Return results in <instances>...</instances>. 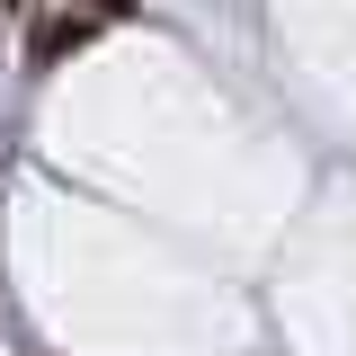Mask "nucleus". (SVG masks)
Masks as SVG:
<instances>
[{"label":"nucleus","mask_w":356,"mask_h":356,"mask_svg":"<svg viewBox=\"0 0 356 356\" xmlns=\"http://www.w3.org/2000/svg\"><path fill=\"white\" fill-rule=\"evenodd\" d=\"M107 36V18H89V9H72V0H63V9H44L36 18V36H27V72H54V63H72V54H89V44Z\"/></svg>","instance_id":"nucleus-1"},{"label":"nucleus","mask_w":356,"mask_h":356,"mask_svg":"<svg viewBox=\"0 0 356 356\" xmlns=\"http://www.w3.org/2000/svg\"><path fill=\"white\" fill-rule=\"evenodd\" d=\"M89 18H107V27H116V18H143V0H89Z\"/></svg>","instance_id":"nucleus-2"},{"label":"nucleus","mask_w":356,"mask_h":356,"mask_svg":"<svg viewBox=\"0 0 356 356\" xmlns=\"http://www.w3.org/2000/svg\"><path fill=\"white\" fill-rule=\"evenodd\" d=\"M27 9H36V0H0V18H27Z\"/></svg>","instance_id":"nucleus-3"}]
</instances>
